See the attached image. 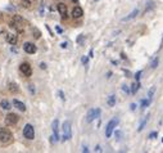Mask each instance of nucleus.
I'll list each match as a JSON object with an SVG mask.
<instances>
[{
  "label": "nucleus",
  "mask_w": 163,
  "mask_h": 153,
  "mask_svg": "<svg viewBox=\"0 0 163 153\" xmlns=\"http://www.w3.org/2000/svg\"><path fill=\"white\" fill-rule=\"evenodd\" d=\"M72 138V129H71V121H64L62 126V140H71Z\"/></svg>",
  "instance_id": "nucleus-1"
},
{
  "label": "nucleus",
  "mask_w": 163,
  "mask_h": 153,
  "mask_svg": "<svg viewBox=\"0 0 163 153\" xmlns=\"http://www.w3.org/2000/svg\"><path fill=\"white\" fill-rule=\"evenodd\" d=\"M10 27L17 30V32H23V19L19 16H14L10 22Z\"/></svg>",
  "instance_id": "nucleus-2"
},
{
  "label": "nucleus",
  "mask_w": 163,
  "mask_h": 153,
  "mask_svg": "<svg viewBox=\"0 0 163 153\" xmlns=\"http://www.w3.org/2000/svg\"><path fill=\"white\" fill-rule=\"evenodd\" d=\"M23 136L28 140H32L35 138V130H34V126L27 124L23 127Z\"/></svg>",
  "instance_id": "nucleus-3"
},
{
  "label": "nucleus",
  "mask_w": 163,
  "mask_h": 153,
  "mask_svg": "<svg viewBox=\"0 0 163 153\" xmlns=\"http://www.w3.org/2000/svg\"><path fill=\"white\" fill-rule=\"evenodd\" d=\"M117 125H118V120L117 118H113V120H111V121L108 122V125H107V127H105V136L107 138L112 136V133H113V130L116 129V126Z\"/></svg>",
  "instance_id": "nucleus-4"
},
{
  "label": "nucleus",
  "mask_w": 163,
  "mask_h": 153,
  "mask_svg": "<svg viewBox=\"0 0 163 153\" xmlns=\"http://www.w3.org/2000/svg\"><path fill=\"white\" fill-rule=\"evenodd\" d=\"M12 139V133L8 129H3L0 127V142L3 143H8Z\"/></svg>",
  "instance_id": "nucleus-5"
},
{
  "label": "nucleus",
  "mask_w": 163,
  "mask_h": 153,
  "mask_svg": "<svg viewBox=\"0 0 163 153\" xmlns=\"http://www.w3.org/2000/svg\"><path fill=\"white\" fill-rule=\"evenodd\" d=\"M100 116V109L99 108H95V109H90L87 112V116H86V121L87 122H93L95 118H99Z\"/></svg>",
  "instance_id": "nucleus-6"
},
{
  "label": "nucleus",
  "mask_w": 163,
  "mask_h": 153,
  "mask_svg": "<svg viewBox=\"0 0 163 153\" xmlns=\"http://www.w3.org/2000/svg\"><path fill=\"white\" fill-rule=\"evenodd\" d=\"M18 118H19L18 115H16V113H9V115H7V117H5V124L8 126H13L18 122Z\"/></svg>",
  "instance_id": "nucleus-7"
},
{
  "label": "nucleus",
  "mask_w": 163,
  "mask_h": 153,
  "mask_svg": "<svg viewBox=\"0 0 163 153\" xmlns=\"http://www.w3.org/2000/svg\"><path fill=\"white\" fill-rule=\"evenodd\" d=\"M19 70L25 76H27V77H30L32 75V68L28 63H22V64L19 66Z\"/></svg>",
  "instance_id": "nucleus-8"
},
{
  "label": "nucleus",
  "mask_w": 163,
  "mask_h": 153,
  "mask_svg": "<svg viewBox=\"0 0 163 153\" xmlns=\"http://www.w3.org/2000/svg\"><path fill=\"white\" fill-rule=\"evenodd\" d=\"M23 50L27 54H34V53H36V46L32 43H25L23 44Z\"/></svg>",
  "instance_id": "nucleus-9"
},
{
  "label": "nucleus",
  "mask_w": 163,
  "mask_h": 153,
  "mask_svg": "<svg viewBox=\"0 0 163 153\" xmlns=\"http://www.w3.org/2000/svg\"><path fill=\"white\" fill-rule=\"evenodd\" d=\"M53 133H54V142H57L59 139V121L58 120H54V122H53Z\"/></svg>",
  "instance_id": "nucleus-10"
},
{
  "label": "nucleus",
  "mask_w": 163,
  "mask_h": 153,
  "mask_svg": "<svg viewBox=\"0 0 163 153\" xmlns=\"http://www.w3.org/2000/svg\"><path fill=\"white\" fill-rule=\"evenodd\" d=\"M58 10H59V14H61V17L63 18V19H66V18L68 17V14H67V7L63 4V3H59V4H58Z\"/></svg>",
  "instance_id": "nucleus-11"
},
{
  "label": "nucleus",
  "mask_w": 163,
  "mask_h": 153,
  "mask_svg": "<svg viewBox=\"0 0 163 153\" xmlns=\"http://www.w3.org/2000/svg\"><path fill=\"white\" fill-rule=\"evenodd\" d=\"M84 16V10H82L81 7H75L72 10V17L73 18H80Z\"/></svg>",
  "instance_id": "nucleus-12"
},
{
  "label": "nucleus",
  "mask_w": 163,
  "mask_h": 153,
  "mask_svg": "<svg viewBox=\"0 0 163 153\" xmlns=\"http://www.w3.org/2000/svg\"><path fill=\"white\" fill-rule=\"evenodd\" d=\"M13 106L17 108V109H19V111H22V112H25L26 111V106L22 103V102H19V100H17V99H14L13 100Z\"/></svg>",
  "instance_id": "nucleus-13"
},
{
  "label": "nucleus",
  "mask_w": 163,
  "mask_h": 153,
  "mask_svg": "<svg viewBox=\"0 0 163 153\" xmlns=\"http://www.w3.org/2000/svg\"><path fill=\"white\" fill-rule=\"evenodd\" d=\"M138 14H139V10H138V9H134V10H132L127 17L122 18V21H123V22H126V21H130V19H132V18H135L136 16H138Z\"/></svg>",
  "instance_id": "nucleus-14"
},
{
  "label": "nucleus",
  "mask_w": 163,
  "mask_h": 153,
  "mask_svg": "<svg viewBox=\"0 0 163 153\" xmlns=\"http://www.w3.org/2000/svg\"><path fill=\"white\" fill-rule=\"evenodd\" d=\"M7 40H8V43H9L10 45H16V44H17V41H18V39H17V36H16V35L10 34V35H8Z\"/></svg>",
  "instance_id": "nucleus-15"
},
{
  "label": "nucleus",
  "mask_w": 163,
  "mask_h": 153,
  "mask_svg": "<svg viewBox=\"0 0 163 153\" xmlns=\"http://www.w3.org/2000/svg\"><path fill=\"white\" fill-rule=\"evenodd\" d=\"M0 107H1L3 109H9V108H10V104H9V102L4 99V100L0 102Z\"/></svg>",
  "instance_id": "nucleus-16"
},
{
  "label": "nucleus",
  "mask_w": 163,
  "mask_h": 153,
  "mask_svg": "<svg viewBox=\"0 0 163 153\" xmlns=\"http://www.w3.org/2000/svg\"><path fill=\"white\" fill-rule=\"evenodd\" d=\"M139 88H140V84H139V81H136V82L132 84V85H131V93H132V94H135V93L139 90Z\"/></svg>",
  "instance_id": "nucleus-17"
},
{
  "label": "nucleus",
  "mask_w": 163,
  "mask_h": 153,
  "mask_svg": "<svg viewBox=\"0 0 163 153\" xmlns=\"http://www.w3.org/2000/svg\"><path fill=\"white\" fill-rule=\"evenodd\" d=\"M9 90L10 91H13V93H17L18 91V85H17L16 82H10L9 84Z\"/></svg>",
  "instance_id": "nucleus-18"
},
{
  "label": "nucleus",
  "mask_w": 163,
  "mask_h": 153,
  "mask_svg": "<svg viewBox=\"0 0 163 153\" xmlns=\"http://www.w3.org/2000/svg\"><path fill=\"white\" fill-rule=\"evenodd\" d=\"M107 103H108L109 107H113L116 104V97H114V95H111V97L108 98V102H107Z\"/></svg>",
  "instance_id": "nucleus-19"
},
{
  "label": "nucleus",
  "mask_w": 163,
  "mask_h": 153,
  "mask_svg": "<svg viewBox=\"0 0 163 153\" xmlns=\"http://www.w3.org/2000/svg\"><path fill=\"white\" fill-rule=\"evenodd\" d=\"M148 118H149V115H148V116H146V117H145V118L143 120V122H141V124H140V126H139L138 131H141V130H143V129H144V126L146 125V122H148Z\"/></svg>",
  "instance_id": "nucleus-20"
},
{
  "label": "nucleus",
  "mask_w": 163,
  "mask_h": 153,
  "mask_svg": "<svg viewBox=\"0 0 163 153\" xmlns=\"http://www.w3.org/2000/svg\"><path fill=\"white\" fill-rule=\"evenodd\" d=\"M157 66H158V58L155 57V58L153 59V62H152V64H150V67H152V68H157Z\"/></svg>",
  "instance_id": "nucleus-21"
},
{
  "label": "nucleus",
  "mask_w": 163,
  "mask_h": 153,
  "mask_svg": "<svg viewBox=\"0 0 163 153\" xmlns=\"http://www.w3.org/2000/svg\"><path fill=\"white\" fill-rule=\"evenodd\" d=\"M154 91H155V88H154V86H153V88L149 90V93H148V98H149V99H152V98H153V95H154Z\"/></svg>",
  "instance_id": "nucleus-22"
},
{
  "label": "nucleus",
  "mask_w": 163,
  "mask_h": 153,
  "mask_svg": "<svg viewBox=\"0 0 163 153\" xmlns=\"http://www.w3.org/2000/svg\"><path fill=\"white\" fill-rule=\"evenodd\" d=\"M22 5L25 8H30V5H31V1L30 0H22Z\"/></svg>",
  "instance_id": "nucleus-23"
},
{
  "label": "nucleus",
  "mask_w": 163,
  "mask_h": 153,
  "mask_svg": "<svg viewBox=\"0 0 163 153\" xmlns=\"http://www.w3.org/2000/svg\"><path fill=\"white\" fill-rule=\"evenodd\" d=\"M149 106V100H146V99H144V100H141V108H145Z\"/></svg>",
  "instance_id": "nucleus-24"
},
{
  "label": "nucleus",
  "mask_w": 163,
  "mask_h": 153,
  "mask_svg": "<svg viewBox=\"0 0 163 153\" xmlns=\"http://www.w3.org/2000/svg\"><path fill=\"white\" fill-rule=\"evenodd\" d=\"M34 32H35V37H36V39H40V36H41L40 31H39L37 28H34Z\"/></svg>",
  "instance_id": "nucleus-25"
},
{
  "label": "nucleus",
  "mask_w": 163,
  "mask_h": 153,
  "mask_svg": "<svg viewBox=\"0 0 163 153\" xmlns=\"http://www.w3.org/2000/svg\"><path fill=\"white\" fill-rule=\"evenodd\" d=\"M81 62L82 63H84V64H87V62H89V58H87V57H82V58H81Z\"/></svg>",
  "instance_id": "nucleus-26"
},
{
  "label": "nucleus",
  "mask_w": 163,
  "mask_h": 153,
  "mask_svg": "<svg viewBox=\"0 0 163 153\" xmlns=\"http://www.w3.org/2000/svg\"><path fill=\"white\" fill-rule=\"evenodd\" d=\"M140 76H141V71L136 72V75H135V79H136V81H139V80H140Z\"/></svg>",
  "instance_id": "nucleus-27"
},
{
  "label": "nucleus",
  "mask_w": 163,
  "mask_h": 153,
  "mask_svg": "<svg viewBox=\"0 0 163 153\" xmlns=\"http://www.w3.org/2000/svg\"><path fill=\"white\" fill-rule=\"evenodd\" d=\"M157 135H158V134H157V133H155V131H154V133H150V135H149V138H150V139H154V138H157Z\"/></svg>",
  "instance_id": "nucleus-28"
},
{
  "label": "nucleus",
  "mask_w": 163,
  "mask_h": 153,
  "mask_svg": "<svg viewBox=\"0 0 163 153\" xmlns=\"http://www.w3.org/2000/svg\"><path fill=\"white\" fill-rule=\"evenodd\" d=\"M82 39H84V35H80L78 39H77V43H82Z\"/></svg>",
  "instance_id": "nucleus-29"
},
{
  "label": "nucleus",
  "mask_w": 163,
  "mask_h": 153,
  "mask_svg": "<svg viewBox=\"0 0 163 153\" xmlns=\"http://www.w3.org/2000/svg\"><path fill=\"white\" fill-rule=\"evenodd\" d=\"M122 89H123V91H125V93H130V90H129V88H127L126 85H123V86H122Z\"/></svg>",
  "instance_id": "nucleus-30"
},
{
  "label": "nucleus",
  "mask_w": 163,
  "mask_h": 153,
  "mask_svg": "<svg viewBox=\"0 0 163 153\" xmlns=\"http://www.w3.org/2000/svg\"><path fill=\"white\" fill-rule=\"evenodd\" d=\"M59 95H61V99H62V100H64V99H66V98H64V94H63V91H59Z\"/></svg>",
  "instance_id": "nucleus-31"
},
{
  "label": "nucleus",
  "mask_w": 163,
  "mask_h": 153,
  "mask_svg": "<svg viewBox=\"0 0 163 153\" xmlns=\"http://www.w3.org/2000/svg\"><path fill=\"white\" fill-rule=\"evenodd\" d=\"M135 109H136V104L132 103V104H131V111H135Z\"/></svg>",
  "instance_id": "nucleus-32"
},
{
  "label": "nucleus",
  "mask_w": 163,
  "mask_h": 153,
  "mask_svg": "<svg viewBox=\"0 0 163 153\" xmlns=\"http://www.w3.org/2000/svg\"><path fill=\"white\" fill-rule=\"evenodd\" d=\"M40 67L43 68V70H45V68H46V64H45V63H41V64H40Z\"/></svg>",
  "instance_id": "nucleus-33"
},
{
  "label": "nucleus",
  "mask_w": 163,
  "mask_h": 153,
  "mask_svg": "<svg viewBox=\"0 0 163 153\" xmlns=\"http://www.w3.org/2000/svg\"><path fill=\"white\" fill-rule=\"evenodd\" d=\"M61 46L63 48V49H66V48H67V43H62V45H61Z\"/></svg>",
  "instance_id": "nucleus-34"
},
{
  "label": "nucleus",
  "mask_w": 163,
  "mask_h": 153,
  "mask_svg": "<svg viewBox=\"0 0 163 153\" xmlns=\"http://www.w3.org/2000/svg\"><path fill=\"white\" fill-rule=\"evenodd\" d=\"M30 90H31V93H35V89H34V86L32 85H30Z\"/></svg>",
  "instance_id": "nucleus-35"
},
{
  "label": "nucleus",
  "mask_w": 163,
  "mask_h": 153,
  "mask_svg": "<svg viewBox=\"0 0 163 153\" xmlns=\"http://www.w3.org/2000/svg\"><path fill=\"white\" fill-rule=\"evenodd\" d=\"M95 151H96V152H102V148H100V147H99V145H98V147H96V149H95Z\"/></svg>",
  "instance_id": "nucleus-36"
},
{
  "label": "nucleus",
  "mask_w": 163,
  "mask_h": 153,
  "mask_svg": "<svg viewBox=\"0 0 163 153\" xmlns=\"http://www.w3.org/2000/svg\"><path fill=\"white\" fill-rule=\"evenodd\" d=\"M116 136H117V138H120V136H121V134H120V131H117V133H116Z\"/></svg>",
  "instance_id": "nucleus-37"
},
{
  "label": "nucleus",
  "mask_w": 163,
  "mask_h": 153,
  "mask_svg": "<svg viewBox=\"0 0 163 153\" xmlns=\"http://www.w3.org/2000/svg\"><path fill=\"white\" fill-rule=\"evenodd\" d=\"M72 1H73V3H77V1H78V0H72Z\"/></svg>",
  "instance_id": "nucleus-38"
},
{
  "label": "nucleus",
  "mask_w": 163,
  "mask_h": 153,
  "mask_svg": "<svg viewBox=\"0 0 163 153\" xmlns=\"http://www.w3.org/2000/svg\"><path fill=\"white\" fill-rule=\"evenodd\" d=\"M162 143H163V138H162Z\"/></svg>",
  "instance_id": "nucleus-39"
},
{
  "label": "nucleus",
  "mask_w": 163,
  "mask_h": 153,
  "mask_svg": "<svg viewBox=\"0 0 163 153\" xmlns=\"http://www.w3.org/2000/svg\"><path fill=\"white\" fill-rule=\"evenodd\" d=\"M95 1H98V0H95Z\"/></svg>",
  "instance_id": "nucleus-40"
}]
</instances>
